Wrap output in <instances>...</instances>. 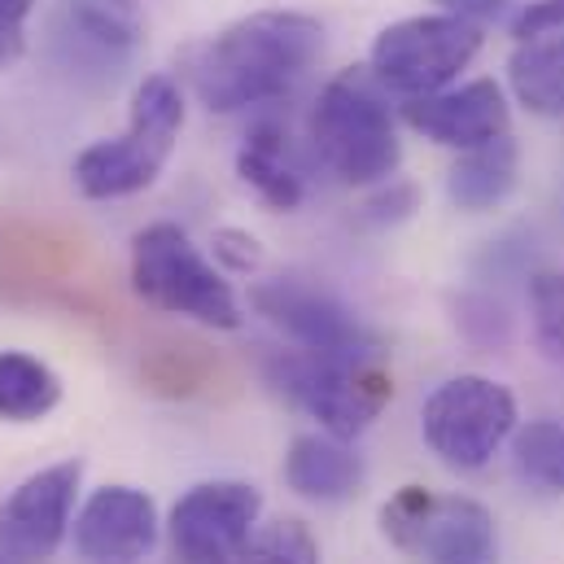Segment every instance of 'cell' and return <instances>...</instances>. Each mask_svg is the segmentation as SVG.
I'll return each instance as SVG.
<instances>
[{
    "label": "cell",
    "instance_id": "obj_1",
    "mask_svg": "<svg viewBox=\"0 0 564 564\" xmlns=\"http://www.w3.org/2000/svg\"><path fill=\"white\" fill-rule=\"evenodd\" d=\"M324 57V26L297 9H259L184 53V79L210 115L289 97Z\"/></svg>",
    "mask_w": 564,
    "mask_h": 564
},
{
    "label": "cell",
    "instance_id": "obj_2",
    "mask_svg": "<svg viewBox=\"0 0 564 564\" xmlns=\"http://www.w3.org/2000/svg\"><path fill=\"white\" fill-rule=\"evenodd\" d=\"M311 141L324 166L346 184H386L403 162L394 115L372 70L350 66L333 75L311 110Z\"/></svg>",
    "mask_w": 564,
    "mask_h": 564
},
{
    "label": "cell",
    "instance_id": "obj_3",
    "mask_svg": "<svg viewBox=\"0 0 564 564\" xmlns=\"http://www.w3.org/2000/svg\"><path fill=\"white\" fill-rule=\"evenodd\" d=\"M180 128H184L180 84L171 75H144L132 93V115L123 137L88 144L75 158L70 171L79 193L93 202H119V197L144 193L162 175L171 149L180 141Z\"/></svg>",
    "mask_w": 564,
    "mask_h": 564
},
{
    "label": "cell",
    "instance_id": "obj_4",
    "mask_svg": "<svg viewBox=\"0 0 564 564\" xmlns=\"http://www.w3.org/2000/svg\"><path fill=\"white\" fill-rule=\"evenodd\" d=\"M263 372L281 399H289L311 421H319L324 433L346 442L359 437L394 399V381L381 368V359L315 355L293 346V350H272Z\"/></svg>",
    "mask_w": 564,
    "mask_h": 564
},
{
    "label": "cell",
    "instance_id": "obj_5",
    "mask_svg": "<svg viewBox=\"0 0 564 564\" xmlns=\"http://www.w3.org/2000/svg\"><path fill=\"white\" fill-rule=\"evenodd\" d=\"M132 289L149 306L206 328H241L246 319L232 284L175 224H149L132 237Z\"/></svg>",
    "mask_w": 564,
    "mask_h": 564
},
{
    "label": "cell",
    "instance_id": "obj_6",
    "mask_svg": "<svg viewBox=\"0 0 564 564\" xmlns=\"http://www.w3.org/2000/svg\"><path fill=\"white\" fill-rule=\"evenodd\" d=\"M381 534L421 564H499L495 517L464 495L403 486L381 503Z\"/></svg>",
    "mask_w": 564,
    "mask_h": 564
},
{
    "label": "cell",
    "instance_id": "obj_7",
    "mask_svg": "<svg viewBox=\"0 0 564 564\" xmlns=\"http://www.w3.org/2000/svg\"><path fill=\"white\" fill-rule=\"evenodd\" d=\"M481 53V26L455 13H416L390 22L368 53V70L377 75L381 88L399 97H429L451 88L459 70L473 66Z\"/></svg>",
    "mask_w": 564,
    "mask_h": 564
},
{
    "label": "cell",
    "instance_id": "obj_8",
    "mask_svg": "<svg viewBox=\"0 0 564 564\" xmlns=\"http://www.w3.org/2000/svg\"><path fill=\"white\" fill-rule=\"evenodd\" d=\"M421 433L446 468L477 473L517 433V399L508 386L490 377L477 372L451 377L424 399Z\"/></svg>",
    "mask_w": 564,
    "mask_h": 564
},
{
    "label": "cell",
    "instance_id": "obj_9",
    "mask_svg": "<svg viewBox=\"0 0 564 564\" xmlns=\"http://www.w3.org/2000/svg\"><path fill=\"white\" fill-rule=\"evenodd\" d=\"M144 13L137 0H57L48 48L62 70L88 88H110L137 57Z\"/></svg>",
    "mask_w": 564,
    "mask_h": 564
},
{
    "label": "cell",
    "instance_id": "obj_10",
    "mask_svg": "<svg viewBox=\"0 0 564 564\" xmlns=\"http://www.w3.org/2000/svg\"><path fill=\"white\" fill-rule=\"evenodd\" d=\"M250 306L302 350L381 359V337L337 293L319 284H306L297 276H272V281L250 284Z\"/></svg>",
    "mask_w": 564,
    "mask_h": 564
},
{
    "label": "cell",
    "instance_id": "obj_11",
    "mask_svg": "<svg viewBox=\"0 0 564 564\" xmlns=\"http://www.w3.org/2000/svg\"><path fill=\"white\" fill-rule=\"evenodd\" d=\"M263 495L250 481H202L171 508V547L188 564H228L259 530Z\"/></svg>",
    "mask_w": 564,
    "mask_h": 564
},
{
    "label": "cell",
    "instance_id": "obj_12",
    "mask_svg": "<svg viewBox=\"0 0 564 564\" xmlns=\"http://www.w3.org/2000/svg\"><path fill=\"white\" fill-rule=\"evenodd\" d=\"M79 481L84 459H62L18 481L13 495L0 503V552L13 564L48 561L70 530Z\"/></svg>",
    "mask_w": 564,
    "mask_h": 564
},
{
    "label": "cell",
    "instance_id": "obj_13",
    "mask_svg": "<svg viewBox=\"0 0 564 564\" xmlns=\"http://www.w3.org/2000/svg\"><path fill=\"white\" fill-rule=\"evenodd\" d=\"M70 539L84 564H141L158 543V508L137 486H101L75 512Z\"/></svg>",
    "mask_w": 564,
    "mask_h": 564
},
{
    "label": "cell",
    "instance_id": "obj_14",
    "mask_svg": "<svg viewBox=\"0 0 564 564\" xmlns=\"http://www.w3.org/2000/svg\"><path fill=\"white\" fill-rule=\"evenodd\" d=\"M403 123L424 141L446 149H477L508 137V97L495 79H473L459 88H442L429 97H412L403 106Z\"/></svg>",
    "mask_w": 564,
    "mask_h": 564
},
{
    "label": "cell",
    "instance_id": "obj_15",
    "mask_svg": "<svg viewBox=\"0 0 564 564\" xmlns=\"http://www.w3.org/2000/svg\"><path fill=\"white\" fill-rule=\"evenodd\" d=\"M284 481L311 503H341L364 486V459L333 433H302L284 455Z\"/></svg>",
    "mask_w": 564,
    "mask_h": 564
},
{
    "label": "cell",
    "instance_id": "obj_16",
    "mask_svg": "<svg viewBox=\"0 0 564 564\" xmlns=\"http://www.w3.org/2000/svg\"><path fill=\"white\" fill-rule=\"evenodd\" d=\"M517 171H521V149L512 137L464 149L446 171V197L464 215H486L512 197Z\"/></svg>",
    "mask_w": 564,
    "mask_h": 564
},
{
    "label": "cell",
    "instance_id": "obj_17",
    "mask_svg": "<svg viewBox=\"0 0 564 564\" xmlns=\"http://www.w3.org/2000/svg\"><path fill=\"white\" fill-rule=\"evenodd\" d=\"M508 84L530 115H564V31H539L517 40L508 57Z\"/></svg>",
    "mask_w": 564,
    "mask_h": 564
},
{
    "label": "cell",
    "instance_id": "obj_18",
    "mask_svg": "<svg viewBox=\"0 0 564 564\" xmlns=\"http://www.w3.org/2000/svg\"><path fill=\"white\" fill-rule=\"evenodd\" d=\"M237 175L246 180V188H254V197L268 210H297L306 197V184L289 158V144L276 128H254L241 153H237Z\"/></svg>",
    "mask_w": 564,
    "mask_h": 564
},
{
    "label": "cell",
    "instance_id": "obj_19",
    "mask_svg": "<svg viewBox=\"0 0 564 564\" xmlns=\"http://www.w3.org/2000/svg\"><path fill=\"white\" fill-rule=\"evenodd\" d=\"M62 403V377L26 355V350H0V421L35 424Z\"/></svg>",
    "mask_w": 564,
    "mask_h": 564
},
{
    "label": "cell",
    "instance_id": "obj_20",
    "mask_svg": "<svg viewBox=\"0 0 564 564\" xmlns=\"http://www.w3.org/2000/svg\"><path fill=\"white\" fill-rule=\"evenodd\" d=\"M512 468L539 495H564V424L530 421L512 433Z\"/></svg>",
    "mask_w": 564,
    "mask_h": 564
},
{
    "label": "cell",
    "instance_id": "obj_21",
    "mask_svg": "<svg viewBox=\"0 0 564 564\" xmlns=\"http://www.w3.org/2000/svg\"><path fill=\"white\" fill-rule=\"evenodd\" d=\"M446 306H451L455 333H459L473 350L495 355V350H508V346H512L517 324H512V311H508L503 297H495V293H486V289H455V293L446 297Z\"/></svg>",
    "mask_w": 564,
    "mask_h": 564
},
{
    "label": "cell",
    "instance_id": "obj_22",
    "mask_svg": "<svg viewBox=\"0 0 564 564\" xmlns=\"http://www.w3.org/2000/svg\"><path fill=\"white\" fill-rule=\"evenodd\" d=\"M241 564H319V543L306 530V521L281 517L272 525H259L250 543L241 547Z\"/></svg>",
    "mask_w": 564,
    "mask_h": 564
},
{
    "label": "cell",
    "instance_id": "obj_23",
    "mask_svg": "<svg viewBox=\"0 0 564 564\" xmlns=\"http://www.w3.org/2000/svg\"><path fill=\"white\" fill-rule=\"evenodd\" d=\"M530 319L539 350L547 359H564V272L530 276Z\"/></svg>",
    "mask_w": 564,
    "mask_h": 564
},
{
    "label": "cell",
    "instance_id": "obj_24",
    "mask_svg": "<svg viewBox=\"0 0 564 564\" xmlns=\"http://www.w3.org/2000/svg\"><path fill=\"white\" fill-rule=\"evenodd\" d=\"M421 210V188L412 180H386L368 202H364V219L372 228H399Z\"/></svg>",
    "mask_w": 564,
    "mask_h": 564
},
{
    "label": "cell",
    "instance_id": "obj_25",
    "mask_svg": "<svg viewBox=\"0 0 564 564\" xmlns=\"http://www.w3.org/2000/svg\"><path fill=\"white\" fill-rule=\"evenodd\" d=\"M210 246H215V259H219L228 272H237V276H250V272L263 268V246H259V237L246 232V228H219Z\"/></svg>",
    "mask_w": 564,
    "mask_h": 564
},
{
    "label": "cell",
    "instance_id": "obj_26",
    "mask_svg": "<svg viewBox=\"0 0 564 564\" xmlns=\"http://www.w3.org/2000/svg\"><path fill=\"white\" fill-rule=\"evenodd\" d=\"M31 13H35V0H0V70L26 53V18Z\"/></svg>",
    "mask_w": 564,
    "mask_h": 564
},
{
    "label": "cell",
    "instance_id": "obj_27",
    "mask_svg": "<svg viewBox=\"0 0 564 564\" xmlns=\"http://www.w3.org/2000/svg\"><path fill=\"white\" fill-rule=\"evenodd\" d=\"M539 31H564V0H530L521 4V13L512 18V35H539Z\"/></svg>",
    "mask_w": 564,
    "mask_h": 564
},
{
    "label": "cell",
    "instance_id": "obj_28",
    "mask_svg": "<svg viewBox=\"0 0 564 564\" xmlns=\"http://www.w3.org/2000/svg\"><path fill=\"white\" fill-rule=\"evenodd\" d=\"M442 13H455V18H468V22H499L508 9H512V0H433Z\"/></svg>",
    "mask_w": 564,
    "mask_h": 564
},
{
    "label": "cell",
    "instance_id": "obj_29",
    "mask_svg": "<svg viewBox=\"0 0 564 564\" xmlns=\"http://www.w3.org/2000/svg\"><path fill=\"white\" fill-rule=\"evenodd\" d=\"M0 564H13V561H9V556H4V552H0Z\"/></svg>",
    "mask_w": 564,
    "mask_h": 564
}]
</instances>
